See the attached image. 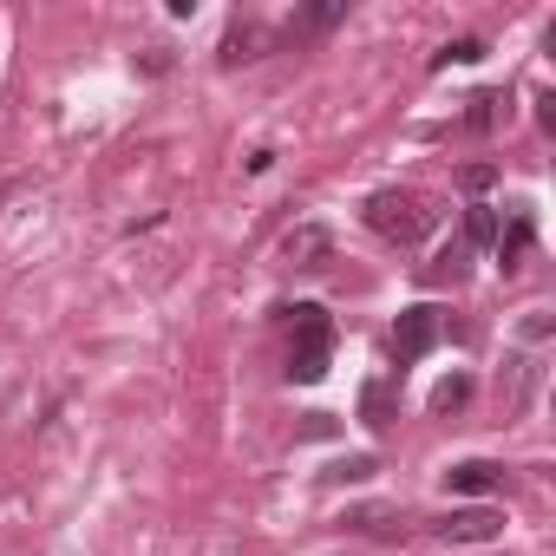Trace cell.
<instances>
[{"label": "cell", "mask_w": 556, "mask_h": 556, "mask_svg": "<svg viewBox=\"0 0 556 556\" xmlns=\"http://www.w3.org/2000/svg\"><path fill=\"white\" fill-rule=\"evenodd\" d=\"M328 354H334V321H328V308L302 302L295 308V361H289V374L302 387H315V380H328Z\"/></svg>", "instance_id": "cell-2"}, {"label": "cell", "mask_w": 556, "mask_h": 556, "mask_svg": "<svg viewBox=\"0 0 556 556\" xmlns=\"http://www.w3.org/2000/svg\"><path fill=\"white\" fill-rule=\"evenodd\" d=\"M491 177H497L491 164H465V170H458V184H465L471 197H484V190H491Z\"/></svg>", "instance_id": "cell-16"}, {"label": "cell", "mask_w": 556, "mask_h": 556, "mask_svg": "<svg viewBox=\"0 0 556 556\" xmlns=\"http://www.w3.org/2000/svg\"><path fill=\"white\" fill-rule=\"evenodd\" d=\"M445 484H452L458 497H491V491L504 484V465H491V458H465V465L445 471Z\"/></svg>", "instance_id": "cell-5"}, {"label": "cell", "mask_w": 556, "mask_h": 556, "mask_svg": "<svg viewBox=\"0 0 556 556\" xmlns=\"http://www.w3.org/2000/svg\"><path fill=\"white\" fill-rule=\"evenodd\" d=\"M465 400H471V380H465V374H452V380L432 387V413H458Z\"/></svg>", "instance_id": "cell-11"}, {"label": "cell", "mask_w": 556, "mask_h": 556, "mask_svg": "<svg viewBox=\"0 0 556 556\" xmlns=\"http://www.w3.org/2000/svg\"><path fill=\"white\" fill-rule=\"evenodd\" d=\"M262 47H268V27H229V40H223V66H242V60H262Z\"/></svg>", "instance_id": "cell-8"}, {"label": "cell", "mask_w": 556, "mask_h": 556, "mask_svg": "<svg viewBox=\"0 0 556 556\" xmlns=\"http://www.w3.org/2000/svg\"><path fill=\"white\" fill-rule=\"evenodd\" d=\"M439 530H445V543H497L504 536V517L491 504H471V510H452Z\"/></svg>", "instance_id": "cell-4"}, {"label": "cell", "mask_w": 556, "mask_h": 556, "mask_svg": "<svg viewBox=\"0 0 556 556\" xmlns=\"http://www.w3.org/2000/svg\"><path fill=\"white\" fill-rule=\"evenodd\" d=\"M361 426H374V432H387V426H393V387H387V380L361 387Z\"/></svg>", "instance_id": "cell-9"}, {"label": "cell", "mask_w": 556, "mask_h": 556, "mask_svg": "<svg viewBox=\"0 0 556 556\" xmlns=\"http://www.w3.org/2000/svg\"><path fill=\"white\" fill-rule=\"evenodd\" d=\"M465 242H471V249H491V242H497V210H491V203H471V216H465Z\"/></svg>", "instance_id": "cell-10"}, {"label": "cell", "mask_w": 556, "mask_h": 556, "mask_svg": "<svg viewBox=\"0 0 556 556\" xmlns=\"http://www.w3.org/2000/svg\"><path fill=\"white\" fill-rule=\"evenodd\" d=\"M367 223H374V236H387V242H400V249H413V242H426L432 236V210L419 203V197H406V190H380V197H367Z\"/></svg>", "instance_id": "cell-1"}, {"label": "cell", "mask_w": 556, "mask_h": 556, "mask_svg": "<svg viewBox=\"0 0 556 556\" xmlns=\"http://www.w3.org/2000/svg\"><path fill=\"white\" fill-rule=\"evenodd\" d=\"M465 275V242H452L445 255H439V268H432V282H458Z\"/></svg>", "instance_id": "cell-15"}, {"label": "cell", "mask_w": 556, "mask_h": 556, "mask_svg": "<svg viewBox=\"0 0 556 556\" xmlns=\"http://www.w3.org/2000/svg\"><path fill=\"white\" fill-rule=\"evenodd\" d=\"M491 118H497V92H478L465 112V131H491Z\"/></svg>", "instance_id": "cell-12"}, {"label": "cell", "mask_w": 556, "mask_h": 556, "mask_svg": "<svg viewBox=\"0 0 556 556\" xmlns=\"http://www.w3.org/2000/svg\"><path fill=\"white\" fill-rule=\"evenodd\" d=\"M530 242H536V223H530V210H517V216H510V229H497V242H491V249H497V262H504V268H523Z\"/></svg>", "instance_id": "cell-7"}, {"label": "cell", "mask_w": 556, "mask_h": 556, "mask_svg": "<svg viewBox=\"0 0 556 556\" xmlns=\"http://www.w3.org/2000/svg\"><path fill=\"white\" fill-rule=\"evenodd\" d=\"M341 14H348L341 0H328V8H315V14H308V27H321V34H328V27H341Z\"/></svg>", "instance_id": "cell-17"}, {"label": "cell", "mask_w": 556, "mask_h": 556, "mask_svg": "<svg viewBox=\"0 0 556 556\" xmlns=\"http://www.w3.org/2000/svg\"><path fill=\"white\" fill-rule=\"evenodd\" d=\"M328 249H334V236H328L321 223H302V229H289V242H282V255H289L295 268H321Z\"/></svg>", "instance_id": "cell-6"}, {"label": "cell", "mask_w": 556, "mask_h": 556, "mask_svg": "<svg viewBox=\"0 0 556 556\" xmlns=\"http://www.w3.org/2000/svg\"><path fill=\"white\" fill-rule=\"evenodd\" d=\"M452 60H458V66H471V60H484V40H452V47H445V53H439L432 66H452Z\"/></svg>", "instance_id": "cell-14"}, {"label": "cell", "mask_w": 556, "mask_h": 556, "mask_svg": "<svg viewBox=\"0 0 556 556\" xmlns=\"http://www.w3.org/2000/svg\"><path fill=\"white\" fill-rule=\"evenodd\" d=\"M374 471H380V465H374V458H341V465H334V471H328V478H334V484H367V478H374Z\"/></svg>", "instance_id": "cell-13"}, {"label": "cell", "mask_w": 556, "mask_h": 556, "mask_svg": "<svg viewBox=\"0 0 556 556\" xmlns=\"http://www.w3.org/2000/svg\"><path fill=\"white\" fill-rule=\"evenodd\" d=\"M439 308H406L400 315V328H393V354H400V367H413V361H426L432 348H439Z\"/></svg>", "instance_id": "cell-3"}]
</instances>
